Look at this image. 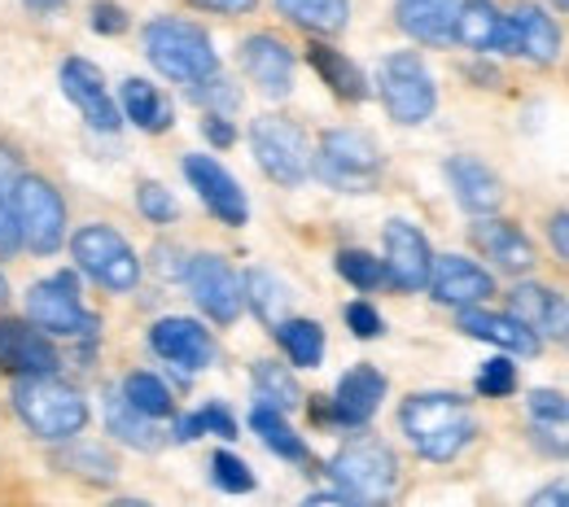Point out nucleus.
I'll use <instances>...</instances> for the list:
<instances>
[{"instance_id": "nucleus-21", "label": "nucleus", "mask_w": 569, "mask_h": 507, "mask_svg": "<svg viewBox=\"0 0 569 507\" xmlns=\"http://www.w3.org/2000/svg\"><path fill=\"white\" fill-rule=\"evenodd\" d=\"M241 67L268 97H289V88H293V53H289L284 40H277V36H250L241 44Z\"/></svg>"}, {"instance_id": "nucleus-54", "label": "nucleus", "mask_w": 569, "mask_h": 507, "mask_svg": "<svg viewBox=\"0 0 569 507\" xmlns=\"http://www.w3.org/2000/svg\"><path fill=\"white\" fill-rule=\"evenodd\" d=\"M9 302V285H4V276H0V306Z\"/></svg>"}, {"instance_id": "nucleus-24", "label": "nucleus", "mask_w": 569, "mask_h": 507, "mask_svg": "<svg viewBox=\"0 0 569 507\" xmlns=\"http://www.w3.org/2000/svg\"><path fill=\"white\" fill-rule=\"evenodd\" d=\"M460 328L469 337H478V342H491L499 351H508V355H521V359H535L539 355V337L526 324H517L512 315H496V311L469 306V311H460Z\"/></svg>"}, {"instance_id": "nucleus-4", "label": "nucleus", "mask_w": 569, "mask_h": 507, "mask_svg": "<svg viewBox=\"0 0 569 507\" xmlns=\"http://www.w3.org/2000/svg\"><path fill=\"white\" fill-rule=\"evenodd\" d=\"M329 477L359 507H386L395 504V495H399V459H395V450L381 446V442H368V437L342 446L333 455Z\"/></svg>"}, {"instance_id": "nucleus-25", "label": "nucleus", "mask_w": 569, "mask_h": 507, "mask_svg": "<svg viewBox=\"0 0 569 507\" xmlns=\"http://www.w3.org/2000/svg\"><path fill=\"white\" fill-rule=\"evenodd\" d=\"M456 13H460V0H395L399 27L421 44H451Z\"/></svg>"}, {"instance_id": "nucleus-37", "label": "nucleus", "mask_w": 569, "mask_h": 507, "mask_svg": "<svg viewBox=\"0 0 569 507\" xmlns=\"http://www.w3.org/2000/svg\"><path fill=\"white\" fill-rule=\"evenodd\" d=\"M338 272H342V281H351L356 290H377V285H386V263L372 258V254H363V250H342V254H338Z\"/></svg>"}, {"instance_id": "nucleus-19", "label": "nucleus", "mask_w": 569, "mask_h": 507, "mask_svg": "<svg viewBox=\"0 0 569 507\" xmlns=\"http://www.w3.org/2000/svg\"><path fill=\"white\" fill-rule=\"evenodd\" d=\"M512 320L526 324L535 337H569V302L557 290H543V285H517L512 290Z\"/></svg>"}, {"instance_id": "nucleus-22", "label": "nucleus", "mask_w": 569, "mask_h": 507, "mask_svg": "<svg viewBox=\"0 0 569 507\" xmlns=\"http://www.w3.org/2000/svg\"><path fill=\"white\" fill-rule=\"evenodd\" d=\"M386 398V376L372 367V363H359L351 367L342 381H338V394H333V420L342 425H368L377 416Z\"/></svg>"}, {"instance_id": "nucleus-1", "label": "nucleus", "mask_w": 569, "mask_h": 507, "mask_svg": "<svg viewBox=\"0 0 569 507\" xmlns=\"http://www.w3.org/2000/svg\"><path fill=\"white\" fill-rule=\"evenodd\" d=\"M399 425H403L408 442L417 446V455L433 459V464L456 459L478 429L469 403L456 394H412L399 412Z\"/></svg>"}, {"instance_id": "nucleus-20", "label": "nucleus", "mask_w": 569, "mask_h": 507, "mask_svg": "<svg viewBox=\"0 0 569 507\" xmlns=\"http://www.w3.org/2000/svg\"><path fill=\"white\" fill-rule=\"evenodd\" d=\"M447 184L456 193V202L478 219H491L503 206V184L496 171H487L478 158H451L447 162Z\"/></svg>"}, {"instance_id": "nucleus-3", "label": "nucleus", "mask_w": 569, "mask_h": 507, "mask_svg": "<svg viewBox=\"0 0 569 507\" xmlns=\"http://www.w3.org/2000/svg\"><path fill=\"white\" fill-rule=\"evenodd\" d=\"M13 407L31 425V434L49 437V442H67L88 429L83 394L58 376H22L13 389Z\"/></svg>"}, {"instance_id": "nucleus-48", "label": "nucleus", "mask_w": 569, "mask_h": 507, "mask_svg": "<svg viewBox=\"0 0 569 507\" xmlns=\"http://www.w3.org/2000/svg\"><path fill=\"white\" fill-rule=\"evenodd\" d=\"M193 9H207V13H250L259 0H189Z\"/></svg>"}, {"instance_id": "nucleus-39", "label": "nucleus", "mask_w": 569, "mask_h": 507, "mask_svg": "<svg viewBox=\"0 0 569 507\" xmlns=\"http://www.w3.org/2000/svg\"><path fill=\"white\" fill-rule=\"evenodd\" d=\"M211 473H214V486L228 490V495H246V490H254V473L246 468V459H237V455H228V450L214 455Z\"/></svg>"}, {"instance_id": "nucleus-5", "label": "nucleus", "mask_w": 569, "mask_h": 507, "mask_svg": "<svg viewBox=\"0 0 569 507\" xmlns=\"http://www.w3.org/2000/svg\"><path fill=\"white\" fill-rule=\"evenodd\" d=\"M311 166L338 193H372L377 180H381V149L372 145L368 132L338 128V132H325V141L316 149Z\"/></svg>"}, {"instance_id": "nucleus-33", "label": "nucleus", "mask_w": 569, "mask_h": 507, "mask_svg": "<svg viewBox=\"0 0 569 507\" xmlns=\"http://www.w3.org/2000/svg\"><path fill=\"white\" fill-rule=\"evenodd\" d=\"M250 429L263 437V446H268L272 455H281L289 464H307V446H302V437L284 425V412L259 403V407L250 412Z\"/></svg>"}, {"instance_id": "nucleus-12", "label": "nucleus", "mask_w": 569, "mask_h": 507, "mask_svg": "<svg viewBox=\"0 0 569 507\" xmlns=\"http://www.w3.org/2000/svg\"><path fill=\"white\" fill-rule=\"evenodd\" d=\"M503 53H517L535 67H552L561 58V31L539 4L521 0L503 13Z\"/></svg>"}, {"instance_id": "nucleus-45", "label": "nucleus", "mask_w": 569, "mask_h": 507, "mask_svg": "<svg viewBox=\"0 0 569 507\" xmlns=\"http://www.w3.org/2000/svg\"><path fill=\"white\" fill-rule=\"evenodd\" d=\"M18 180H22L18 153L9 145H0V202H4V206H9V197H13V189H18Z\"/></svg>"}, {"instance_id": "nucleus-53", "label": "nucleus", "mask_w": 569, "mask_h": 507, "mask_svg": "<svg viewBox=\"0 0 569 507\" xmlns=\"http://www.w3.org/2000/svg\"><path fill=\"white\" fill-rule=\"evenodd\" d=\"M110 507H149V504H141V499H119V504H110Z\"/></svg>"}, {"instance_id": "nucleus-15", "label": "nucleus", "mask_w": 569, "mask_h": 507, "mask_svg": "<svg viewBox=\"0 0 569 507\" xmlns=\"http://www.w3.org/2000/svg\"><path fill=\"white\" fill-rule=\"evenodd\" d=\"M149 346H153L158 359L176 363L180 372H202V367L214 363L211 333H207L198 320H184V315L158 320V324L149 328Z\"/></svg>"}, {"instance_id": "nucleus-51", "label": "nucleus", "mask_w": 569, "mask_h": 507, "mask_svg": "<svg viewBox=\"0 0 569 507\" xmlns=\"http://www.w3.org/2000/svg\"><path fill=\"white\" fill-rule=\"evenodd\" d=\"M302 507H359V504H351L347 495H311Z\"/></svg>"}, {"instance_id": "nucleus-35", "label": "nucleus", "mask_w": 569, "mask_h": 507, "mask_svg": "<svg viewBox=\"0 0 569 507\" xmlns=\"http://www.w3.org/2000/svg\"><path fill=\"white\" fill-rule=\"evenodd\" d=\"M254 385H259V403L277 407V412H293L298 407V381L284 372L281 363H254Z\"/></svg>"}, {"instance_id": "nucleus-8", "label": "nucleus", "mask_w": 569, "mask_h": 507, "mask_svg": "<svg viewBox=\"0 0 569 507\" xmlns=\"http://www.w3.org/2000/svg\"><path fill=\"white\" fill-rule=\"evenodd\" d=\"M377 88H381V101L390 110L395 123H426L438 105V88H433V74L426 71V62L417 53H390L381 62L377 74Z\"/></svg>"}, {"instance_id": "nucleus-16", "label": "nucleus", "mask_w": 569, "mask_h": 507, "mask_svg": "<svg viewBox=\"0 0 569 507\" xmlns=\"http://www.w3.org/2000/svg\"><path fill=\"white\" fill-rule=\"evenodd\" d=\"M62 92H67V101H71L74 110L88 119V128H97V132H119L123 114H119V105L110 101L106 79H101V71H97L92 62L71 58V62L62 67Z\"/></svg>"}, {"instance_id": "nucleus-50", "label": "nucleus", "mask_w": 569, "mask_h": 507, "mask_svg": "<svg viewBox=\"0 0 569 507\" xmlns=\"http://www.w3.org/2000/svg\"><path fill=\"white\" fill-rule=\"evenodd\" d=\"M18 245V223H13V211L0 202V254Z\"/></svg>"}, {"instance_id": "nucleus-13", "label": "nucleus", "mask_w": 569, "mask_h": 507, "mask_svg": "<svg viewBox=\"0 0 569 507\" xmlns=\"http://www.w3.org/2000/svg\"><path fill=\"white\" fill-rule=\"evenodd\" d=\"M429 267H433V254H429V241L421 236V227L403 223V219H390L386 223V281L395 290H426L429 285Z\"/></svg>"}, {"instance_id": "nucleus-10", "label": "nucleus", "mask_w": 569, "mask_h": 507, "mask_svg": "<svg viewBox=\"0 0 569 507\" xmlns=\"http://www.w3.org/2000/svg\"><path fill=\"white\" fill-rule=\"evenodd\" d=\"M27 315L36 328L53 333V337H88L97 328V320L88 315V306L79 302L71 276H53V281H40L27 293Z\"/></svg>"}, {"instance_id": "nucleus-43", "label": "nucleus", "mask_w": 569, "mask_h": 507, "mask_svg": "<svg viewBox=\"0 0 569 507\" xmlns=\"http://www.w3.org/2000/svg\"><path fill=\"white\" fill-rule=\"evenodd\" d=\"M347 324H351V333L363 337V342H368V337H381V328H386L381 315H377L368 302H351V306H347Z\"/></svg>"}, {"instance_id": "nucleus-11", "label": "nucleus", "mask_w": 569, "mask_h": 507, "mask_svg": "<svg viewBox=\"0 0 569 507\" xmlns=\"http://www.w3.org/2000/svg\"><path fill=\"white\" fill-rule=\"evenodd\" d=\"M184 281H189V290H193V302L211 315L214 324H232V320L241 315L246 293H241L237 272H232L219 254H198V258H189Z\"/></svg>"}, {"instance_id": "nucleus-2", "label": "nucleus", "mask_w": 569, "mask_h": 507, "mask_svg": "<svg viewBox=\"0 0 569 507\" xmlns=\"http://www.w3.org/2000/svg\"><path fill=\"white\" fill-rule=\"evenodd\" d=\"M144 58L158 67V74L189 83V88L202 79H214L219 71L211 36L184 18H153L144 27Z\"/></svg>"}, {"instance_id": "nucleus-30", "label": "nucleus", "mask_w": 569, "mask_h": 507, "mask_svg": "<svg viewBox=\"0 0 569 507\" xmlns=\"http://www.w3.org/2000/svg\"><path fill=\"white\" fill-rule=\"evenodd\" d=\"M123 114L144 132H167L171 128V105L149 79H128L123 83Z\"/></svg>"}, {"instance_id": "nucleus-55", "label": "nucleus", "mask_w": 569, "mask_h": 507, "mask_svg": "<svg viewBox=\"0 0 569 507\" xmlns=\"http://www.w3.org/2000/svg\"><path fill=\"white\" fill-rule=\"evenodd\" d=\"M557 4H561V9H569V0H557Z\"/></svg>"}, {"instance_id": "nucleus-32", "label": "nucleus", "mask_w": 569, "mask_h": 507, "mask_svg": "<svg viewBox=\"0 0 569 507\" xmlns=\"http://www.w3.org/2000/svg\"><path fill=\"white\" fill-rule=\"evenodd\" d=\"M307 58H311V67L320 71V79H325L342 101H363V97H368V83H363L359 67L347 62L342 53H333V49H325V44H311Z\"/></svg>"}, {"instance_id": "nucleus-49", "label": "nucleus", "mask_w": 569, "mask_h": 507, "mask_svg": "<svg viewBox=\"0 0 569 507\" xmlns=\"http://www.w3.org/2000/svg\"><path fill=\"white\" fill-rule=\"evenodd\" d=\"M548 236H552L557 254L569 263V211H566V215H552V223H548Z\"/></svg>"}, {"instance_id": "nucleus-6", "label": "nucleus", "mask_w": 569, "mask_h": 507, "mask_svg": "<svg viewBox=\"0 0 569 507\" xmlns=\"http://www.w3.org/2000/svg\"><path fill=\"white\" fill-rule=\"evenodd\" d=\"M13 223H18V241L31 254H58L67 241V202L62 193L44 180V175H22L13 197Z\"/></svg>"}, {"instance_id": "nucleus-46", "label": "nucleus", "mask_w": 569, "mask_h": 507, "mask_svg": "<svg viewBox=\"0 0 569 507\" xmlns=\"http://www.w3.org/2000/svg\"><path fill=\"white\" fill-rule=\"evenodd\" d=\"M202 132H207V141H211V145H232V141H237V132H232V123H228V119H223V114H207V123H202Z\"/></svg>"}, {"instance_id": "nucleus-52", "label": "nucleus", "mask_w": 569, "mask_h": 507, "mask_svg": "<svg viewBox=\"0 0 569 507\" xmlns=\"http://www.w3.org/2000/svg\"><path fill=\"white\" fill-rule=\"evenodd\" d=\"M67 0H27V9L31 13H53V9H62Z\"/></svg>"}, {"instance_id": "nucleus-31", "label": "nucleus", "mask_w": 569, "mask_h": 507, "mask_svg": "<svg viewBox=\"0 0 569 507\" xmlns=\"http://www.w3.org/2000/svg\"><path fill=\"white\" fill-rule=\"evenodd\" d=\"M241 293H246V302L254 306V315H259L268 328H281L284 320H289V302H293V297H289V290H284L272 272L254 267V272L246 276Z\"/></svg>"}, {"instance_id": "nucleus-14", "label": "nucleus", "mask_w": 569, "mask_h": 507, "mask_svg": "<svg viewBox=\"0 0 569 507\" xmlns=\"http://www.w3.org/2000/svg\"><path fill=\"white\" fill-rule=\"evenodd\" d=\"M184 175H189V184L198 189V197L207 202V211H211L214 219H223L228 227H241V223L250 219V202H246L241 184H237L214 158L189 153V158H184Z\"/></svg>"}, {"instance_id": "nucleus-47", "label": "nucleus", "mask_w": 569, "mask_h": 507, "mask_svg": "<svg viewBox=\"0 0 569 507\" xmlns=\"http://www.w3.org/2000/svg\"><path fill=\"white\" fill-rule=\"evenodd\" d=\"M526 507H569V481H552V486H543V490H539Z\"/></svg>"}, {"instance_id": "nucleus-36", "label": "nucleus", "mask_w": 569, "mask_h": 507, "mask_svg": "<svg viewBox=\"0 0 569 507\" xmlns=\"http://www.w3.org/2000/svg\"><path fill=\"white\" fill-rule=\"evenodd\" d=\"M123 398H128L141 416H149V420L171 416V394H167V385H162L158 376H149V372H137V376L123 381Z\"/></svg>"}, {"instance_id": "nucleus-28", "label": "nucleus", "mask_w": 569, "mask_h": 507, "mask_svg": "<svg viewBox=\"0 0 569 507\" xmlns=\"http://www.w3.org/2000/svg\"><path fill=\"white\" fill-rule=\"evenodd\" d=\"M106 425H110V434L119 437V442H128V446H137V450H158V446H162L158 420L141 416L123 394H110V398H106Z\"/></svg>"}, {"instance_id": "nucleus-42", "label": "nucleus", "mask_w": 569, "mask_h": 507, "mask_svg": "<svg viewBox=\"0 0 569 507\" xmlns=\"http://www.w3.org/2000/svg\"><path fill=\"white\" fill-rule=\"evenodd\" d=\"M189 97L202 101V105H211V110H219V114L237 110V101H241V92H237L232 83H223V79H202V83H193Z\"/></svg>"}, {"instance_id": "nucleus-34", "label": "nucleus", "mask_w": 569, "mask_h": 507, "mask_svg": "<svg viewBox=\"0 0 569 507\" xmlns=\"http://www.w3.org/2000/svg\"><path fill=\"white\" fill-rule=\"evenodd\" d=\"M277 337H281L284 355H289L293 367H320V359H325V328L316 320H284L277 328Z\"/></svg>"}, {"instance_id": "nucleus-44", "label": "nucleus", "mask_w": 569, "mask_h": 507, "mask_svg": "<svg viewBox=\"0 0 569 507\" xmlns=\"http://www.w3.org/2000/svg\"><path fill=\"white\" fill-rule=\"evenodd\" d=\"M92 27H97L101 36H119V31L128 27V13H123L119 4H110V0H97V4H92Z\"/></svg>"}, {"instance_id": "nucleus-9", "label": "nucleus", "mask_w": 569, "mask_h": 507, "mask_svg": "<svg viewBox=\"0 0 569 507\" xmlns=\"http://www.w3.org/2000/svg\"><path fill=\"white\" fill-rule=\"evenodd\" d=\"M250 145H254V158L263 166L268 180L277 184H302L311 175V145L302 136V128L293 119H281V114H263L254 119L250 128Z\"/></svg>"}, {"instance_id": "nucleus-41", "label": "nucleus", "mask_w": 569, "mask_h": 507, "mask_svg": "<svg viewBox=\"0 0 569 507\" xmlns=\"http://www.w3.org/2000/svg\"><path fill=\"white\" fill-rule=\"evenodd\" d=\"M137 202H141V215L149 219V223H171V219L180 215L176 197H171V193H167L162 184H141Z\"/></svg>"}, {"instance_id": "nucleus-18", "label": "nucleus", "mask_w": 569, "mask_h": 507, "mask_svg": "<svg viewBox=\"0 0 569 507\" xmlns=\"http://www.w3.org/2000/svg\"><path fill=\"white\" fill-rule=\"evenodd\" d=\"M0 367L13 372V376H53L58 372V351L31 324L0 320Z\"/></svg>"}, {"instance_id": "nucleus-23", "label": "nucleus", "mask_w": 569, "mask_h": 507, "mask_svg": "<svg viewBox=\"0 0 569 507\" xmlns=\"http://www.w3.org/2000/svg\"><path fill=\"white\" fill-rule=\"evenodd\" d=\"M473 245L503 272H530L539 263L530 236L517 223H503V219H478L473 223Z\"/></svg>"}, {"instance_id": "nucleus-40", "label": "nucleus", "mask_w": 569, "mask_h": 507, "mask_svg": "<svg viewBox=\"0 0 569 507\" xmlns=\"http://www.w3.org/2000/svg\"><path fill=\"white\" fill-rule=\"evenodd\" d=\"M478 389L487 394V398H508L512 389H517V367L508 359H491L482 363V376H478Z\"/></svg>"}, {"instance_id": "nucleus-27", "label": "nucleus", "mask_w": 569, "mask_h": 507, "mask_svg": "<svg viewBox=\"0 0 569 507\" xmlns=\"http://www.w3.org/2000/svg\"><path fill=\"white\" fill-rule=\"evenodd\" d=\"M526 407H530V429L539 437V446L552 455H569V398L552 389H535Z\"/></svg>"}, {"instance_id": "nucleus-38", "label": "nucleus", "mask_w": 569, "mask_h": 507, "mask_svg": "<svg viewBox=\"0 0 569 507\" xmlns=\"http://www.w3.org/2000/svg\"><path fill=\"white\" fill-rule=\"evenodd\" d=\"M202 434L237 437V420L228 416V407H223V403H211L207 412H198V416H189V420H180V425H176V442H193V437H202Z\"/></svg>"}, {"instance_id": "nucleus-26", "label": "nucleus", "mask_w": 569, "mask_h": 507, "mask_svg": "<svg viewBox=\"0 0 569 507\" xmlns=\"http://www.w3.org/2000/svg\"><path fill=\"white\" fill-rule=\"evenodd\" d=\"M456 40L473 53H503V13L491 0H460L456 13Z\"/></svg>"}, {"instance_id": "nucleus-17", "label": "nucleus", "mask_w": 569, "mask_h": 507, "mask_svg": "<svg viewBox=\"0 0 569 507\" xmlns=\"http://www.w3.org/2000/svg\"><path fill=\"white\" fill-rule=\"evenodd\" d=\"M429 293H433L442 306L469 311V306H482V302L496 293V281H491L478 263H469V258H460V254H442V258H433V267H429Z\"/></svg>"}, {"instance_id": "nucleus-29", "label": "nucleus", "mask_w": 569, "mask_h": 507, "mask_svg": "<svg viewBox=\"0 0 569 507\" xmlns=\"http://www.w3.org/2000/svg\"><path fill=\"white\" fill-rule=\"evenodd\" d=\"M289 22L320 31V36H338L351 22V0H277Z\"/></svg>"}, {"instance_id": "nucleus-7", "label": "nucleus", "mask_w": 569, "mask_h": 507, "mask_svg": "<svg viewBox=\"0 0 569 507\" xmlns=\"http://www.w3.org/2000/svg\"><path fill=\"white\" fill-rule=\"evenodd\" d=\"M71 254H74V263H79V272H88V276H92L97 285H106V290L128 293V290H137V281H141V258H137L132 245H128L114 227H106V223L79 227L71 241Z\"/></svg>"}]
</instances>
